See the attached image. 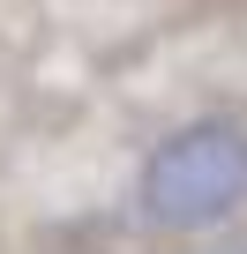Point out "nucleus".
<instances>
[{
	"label": "nucleus",
	"mask_w": 247,
	"mask_h": 254,
	"mask_svg": "<svg viewBox=\"0 0 247 254\" xmlns=\"http://www.w3.org/2000/svg\"><path fill=\"white\" fill-rule=\"evenodd\" d=\"M135 202L158 232H210L247 202V127L240 120H187L150 142L135 172Z\"/></svg>",
	"instance_id": "1"
}]
</instances>
